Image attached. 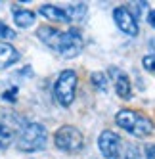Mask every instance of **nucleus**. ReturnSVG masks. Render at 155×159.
<instances>
[{"label":"nucleus","mask_w":155,"mask_h":159,"mask_svg":"<svg viewBox=\"0 0 155 159\" xmlns=\"http://www.w3.org/2000/svg\"><path fill=\"white\" fill-rule=\"evenodd\" d=\"M125 159H140V148H138L136 144H128V146H126Z\"/></svg>","instance_id":"a211bd4d"},{"label":"nucleus","mask_w":155,"mask_h":159,"mask_svg":"<svg viewBox=\"0 0 155 159\" xmlns=\"http://www.w3.org/2000/svg\"><path fill=\"white\" fill-rule=\"evenodd\" d=\"M146 19H148V23H149V25L155 29V10H149V12H148V17H146Z\"/></svg>","instance_id":"412c9836"},{"label":"nucleus","mask_w":155,"mask_h":159,"mask_svg":"<svg viewBox=\"0 0 155 159\" xmlns=\"http://www.w3.org/2000/svg\"><path fill=\"white\" fill-rule=\"evenodd\" d=\"M37 37L40 42H44L48 48H52L54 52H58L61 58H77L82 48H84V39L81 29L71 27L67 31H60L52 25H42L37 29Z\"/></svg>","instance_id":"f257e3e1"},{"label":"nucleus","mask_w":155,"mask_h":159,"mask_svg":"<svg viewBox=\"0 0 155 159\" xmlns=\"http://www.w3.org/2000/svg\"><path fill=\"white\" fill-rule=\"evenodd\" d=\"M12 14H14V23L19 29H29V27L35 25V21H37L35 12H31V10H27V8L14 6L12 8Z\"/></svg>","instance_id":"9b49d317"},{"label":"nucleus","mask_w":155,"mask_h":159,"mask_svg":"<svg viewBox=\"0 0 155 159\" xmlns=\"http://www.w3.org/2000/svg\"><path fill=\"white\" fill-rule=\"evenodd\" d=\"M54 146L65 153H79L84 148V136L73 125H61L54 132Z\"/></svg>","instance_id":"39448f33"},{"label":"nucleus","mask_w":155,"mask_h":159,"mask_svg":"<svg viewBox=\"0 0 155 159\" xmlns=\"http://www.w3.org/2000/svg\"><path fill=\"white\" fill-rule=\"evenodd\" d=\"M126 8H128V12L134 16V17H140V14L148 8V2H136V4L132 2V4H130V6H126Z\"/></svg>","instance_id":"f3484780"},{"label":"nucleus","mask_w":155,"mask_h":159,"mask_svg":"<svg viewBox=\"0 0 155 159\" xmlns=\"http://www.w3.org/2000/svg\"><path fill=\"white\" fill-rule=\"evenodd\" d=\"M146 159H155V144H149L146 148Z\"/></svg>","instance_id":"aec40b11"},{"label":"nucleus","mask_w":155,"mask_h":159,"mask_svg":"<svg viewBox=\"0 0 155 159\" xmlns=\"http://www.w3.org/2000/svg\"><path fill=\"white\" fill-rule=\"evenodd\" d=\"M16 35H17V33L10 27V25H6L2 19H0V40H2V42H8V40L16 39Z\"/></svg>","instance_id":"2eb2a0df"},{"label":"nucleus","mask_w":155,"mask_h":159,"mask_svg":"<svg viewBox=\"0 0 155 159\" xmlns=\"http://www.w3.org/2000/svg\"><path fill=\"white\" fill-rule=\"evenodd\" d=\"M142 65H144V69L149 71L155 75V54H149V56H144L142 58Z\"/></svg>","instance_id":"dca6fc26"},{"label":"nucleus","mask_w":155,"mask_h":159,"mask_svg":"<svg viewBox=\"0 0 155 159\" xmlns=\"http://www.w3.org/2000/svg\"><path fill=\"white\" fill-rule=\"evenodd\" d=\"M63 10H65V14H67V17H69L71 23H79V21H82L86 17V12H88L86 4H82V2L69 4V6H65Z\"/></svg>","instance_id":"f8f14e48"},{"label":"nucleus","mask_w":155,"mask_h":159,"mask_svg":"<svg viewBox=\"0 0 155 159\" xmlns=\"http://www.w3.org/2000/svg\"><path fill=\"white\" fill-rule=\"evenodd\" d=\"M46 144H48V130L42 123L27 121L19 127L17 138H16V146L19 152L35 153V152L44 150Z\"/></svg>","instance_id":"f03ea898"},{"label":"nucleus","mask_w":155,"mask_h":159,"mask_svg":"<svg viewBox=\"0 0 155 159\" xmlns=\"http://www.w3.org/2000/svg\"><path fill=\"white\" fill-rule=\"evenodd\" d=\"M98 148L105 159H119L121 157V138L113 130H104L98 136Z\"/></svg>","instance_id":"423d86ee"},{"label":"nucleus","mask_w":155,"mask_h":159,"mask_svg":"<svg viewBox=\"0 0 155 159\" xmlns=\"http://www.w3.org/2000/svg\"><path fill=\"white\" fill-rule=\"evenodd\" d=\"M111 75H113V83H115V92L119 98L128 100L132 96V90H130V79L125 71L117 69V67H111Z\"/></svg>","instance_id":"6e6552de"},{"label":"nucleus","mask_w":155,"mask_h":159,"mask_svg":"<svg viewBox=\"0 0 155 159\" xmlns=\"http://www.w3.org/2000/svg\"><path fill=\"white\" fill-rule=\"evenodd\" d=\"M115 121L123 130L136 136V138H146V136H149L153 132L151 119H148L146 115H142V113H138L134 109H121L115 115Z\"/></svg>","instance_id":"7ed1b4c3"},{"label":"nucleus","mask_w":155,"mask_h":159,"mask_svg":"<svg viewBox=\"0 0 155 159\" xmlns=\"http://www.w3.org/2000/svg\"><path fill=\"white\" fill-rule=\"evenodd\" d=\"M14 132L10 130L8 125H4L2 121H0V150H8L10 146L14 144Z\"/></svg>","instance_id":"ddd939ff"},{"label":"nucleus","mask_w":155,"mask_h":159,"mask_svg":"<svg viewBox=\"0 0 155 159\" xmlns=\"http://www.w3.org/2000/svg\"><path fill=\"white\" fill-rule=\"evenodd\" d=\"M17 86H12V88H10V90H6V92L2 94V98L6 100V102H12V104H14V102L17 100Z\"/></svg>","instance_id":"6ab92c4d"},{"label":"nucleus","mask_w":155,"mask_h":159,"mask_svg":"<svg viewBox=\"0 0 155 159\" xmlns=\"http://www.w3.org/2000/svg\"><path fill=\"white\" fill-rule=\"evenodd\" d=\"M38 14L44 16L48 21H54V23H71L65 10L60 8V6H54V4H44L38 8Z\"/></svg>","instance_id":"9d476101"},{"label":"nucleus","mask_w":155,"mask_h":159,"mask_svg":"<svg viewBox=\"0 0 155 159\" xmlns=\"http://www.w3.org/2000/svg\"><path fill=\"white\" fill-rule=\"evenodd\" d=\"M90 83H92V86L98 90V92H105L107 90V75L102 73V71H94L90 75Z\"/></svg>","instance_id":"4468645a"},{"label":"nucleus","mask_w":155,"mask_h":159,"mask_svg":"<svg viewBox=\"0 0 155 159\" xmlns=\"http://www.w3.org/2000/svg\"><path fill=\"white\" fill-rule=\"evenodd\" d=\"M77 84H79L77 73L73 69H63L58 75L56 83H54V100H56L61 107H69L75 102Z\"/></svg>","instance_id":"20e7f679"},{"label":"nucleus","mask_w":155,"mask_h":159,"mask_svg":"<svg viewBox=\"0 0 155 159\" xmlns=\"http://www.w3.org/2000/svg\"><path fill=\"white\" fill-rule=\"evenodd\" d=\"M19 60H21V54H19V50L14 46V44L0 40V71L12 67Z\"/></svg>","instance_id":"1a4fd4ad"},{"label":"nucleus","mask_w":155,"mask_h":159,"mask_svg":"<svg viewBox=\"0 0 155 159\" xmlns=\"http://www.w3.org/2000/svg\"><path fill=\"white\" fill-rule=\"evenodd\" d=\"M113 19H115L117 27L121 29V33H125V35H128V37H136L138 33H140L138 21H136L134 16L128 12L126 6H119V8H115V10H113Z\"/></svg>","instance_id":"0eeeda50"}]
</instances>
